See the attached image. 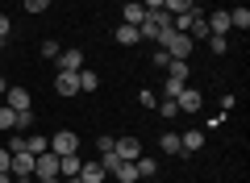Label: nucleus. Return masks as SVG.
I'll return each instance as SVG.
<instances>
[{
  "label": "nucleus",
  "instance_id": "obj_1",
  "mask_svg": "<svg viewBox=\"0 0 250 183\" xmlns=\"http://www.w3.org/2000/svg\"><path fill=\"white\" fill-rule=\"evenodd\" d=\"M192 46H196V42H192L188 34H179V29H163V34H159V50H167L171 59H184V62H188Z\"/></svg>",
  "mask_w": 250,
  "mask_h": 183
},
{
  "label": "nucleus",
  "instance_id": "obj_2",
  "mask_svg": "<svg viewBox=\"0 0 250 183\" xmlns=\"http://www.w3.org/2000/svg\"><path fill=\"white\" fill-rule=\"evenodd\" d=\"M163 29H171V13H167V9H154V13H146V21L138 25V34L150 38V42H159Z\"/></svg>",
  "mask_w": 250,
  "mask_h": 183
},
{
  "label": "nucleus",
  "instance_id": "obj_3",
  "mask_svg": "<svg viewBox=\"0 0 250 183\" xmlns=\"http://www.w3.org/2000/svg\"><path fill=\"white\" fill-rule=\"evenodd\" d=\"M34 179H59V154L54 150H42L34 158Z\"/></svg>",
  "mask_w": 250,
  "mask_h": 183
},
{
  "label": "nucleus",
  "instance_id": "obj_4",
  "mask_svg": "<svg viewBox=\"0 0 250 183\" xmlns=\"http://www.w3.org/2000/svg\"><path fill=\"white\" fill-rule=\"evenodd\" d=\"M50 150H54V154H80V138H75L71 129H59L50 138Z\"/></svg>",
  "mask_w": 250,
  "mask_h": 183
},
{
  "label": "nucleus",
  "instance_id": "obj_5",
  "mask_svg": "<svg viewBox=\"0 0 250 183\" xmlns=\"http://www.w3.org/2000/svg\"><path fill=\"white\" fill-rule=\"evenodd\" d=\"M113 154L125 158V163H138V158H142V142H138V138H117L113 142Z\"/></svg>",
  "mask_w": 250,
  "mask_h": 183
},
{
  "label": "nucleus",
  "instance_id": "obj_6",
  "mask_svg": "<svg viewBox=\"0 0 250 183\" xmlns=\"http://www.w3.org/2000/svg\"><path fill=\"white\" fill-rule=\"evenodd\" d=\"M175 108H179V113H200V108H205V96H200V92H192V87H179Z\"/></svg>",
  "mask_w": 250,
  "mask_h": 183
},
{
  "label": "nucleus",
  "instance_id": "obj_7",
  "mask_svg": "<svg viewBox=\"0 0 250 183\" xmlns=\"http://www.w3.org/2000/svg\"><path fill=\"white\" fill-rule=\"evenodd\" d=\"M54 92L59 96H75L80 92V71H59L54 75Z\"/></svg>",
  "mask_w": 250,
  "mask_h": 183
},
{
  "label": "nucleus",
  "instance_id": "obj_8",
  "mask_svg": "<svg viewBox=\"0 0 250 183\" xmlns=\"http://www.w3.org/2000/svg\"><path fill=\"white\" fill-rule=\"evenodd\" d=\"M59 71H83V50H59Z\"/></svg>",
  "mask_w": 250,
  "mask_h": 183
},
{
  "label": "nucleus",
  "instance_id": "obj_9",
  "mask_svg": "<svg viewBox=\"0 0 250 183\" xmlns=\"http://www.w3.org/2000/svg\"><path fill=\"white\" fill-rule=\"evenodd\" d=\"M104 163H100V158H96V163H80V179L83 183H104Z\"/></svg>",
  "mask_w": 250,
  "mask_h": 183
},
{
  "label": "nucleus",
  "instance_id": "obj_10",
  "mask_svg": "<svg viewBox=\"0 0 250 183\" xmlns=\"http://www.w3.org/2000/svg\"><path fill=\"white\" fill-rule=\"evenodd\" d=\"M34 158H38V154H29V150H17L9 171H13V175H34Z\"/></svg>",
  "mask_w": 250,
  "mask_h": 183
},
{
  "label": "nucleus",
  "instance_id": "obj_11",
  "mask_svg": "<svg viewBox=\"0 0 250 183\" xmlns=\"http://www.w3.org/2000/svg\"><path fill=\"white\" fill-rule=\"evenodd\" d=\"M80 163L83 158H75V154H59V179H75L80 175Z\"/></svg>",
  "mask_w": 250,
  "mask_h": 183
},
{
  "label": "nucleus",
  "instance_id": "obj_12",
  "mask_svg": "<svg viewBox=\"0 0 250 183\" xmlns=\"http://www.w3.org/2000/svg\"><path fill=\"white\" fill-rule=\"evenodd\" d=\"M205 21H208V34H221V38L229 34V9H217L213 17H205Z\"/></svg>",
  "mask_w": 250,
  "mask_h": 183
},
{
  "label": "nucleus",
  "instance_id": "obj_13",
  "mask_svg": "<svg viewBox=\"0 0 250 183\" xmlns=\"http://www.w3.org/2000/svg\"><path fill=\"white\" fill-rule=\"evenodd\" d=\"M117 46H138V42H142V34H138V25H125V21H121V25H117Z\"/></svg>",
  "mask_w": 250,
  "mask_h": 183
},
{
  "label": "nucleus",
  "instance_id": "obj_14",
  "mask_svg": "<svg viewBox=\"0 0 250 183\" xmlns=\"http://www.w3.org/2000/svg\"><path fill=\"white\" fill-rule=\"evenodd\" d=\"M113 175H117V183H138L142 179V175H138V163H125V158L113 166Z\"/></svg>",
  "mask_w": 250,
  "mask_h": 183
},
{
  "label": "nucleus",
  "instance_id": "obj_15",
  "mask_svg": "<svg viewBox=\"0 0 250 183\" xmlns=\"http://www.w3.org/2000/svg\"><path fill=\"white\" fill-rule=\"evenodd\" d=\"M121 17H125V25H142V21H146V9H142V4H138V0H125Z\"/></svg>",
  "mask_w": 250,
  "mask_h": 183
},
{
  "label": "nucleus",
  "instance_id": "obj_16",
  "mask_svg": "<svg viewBox=\"0 0 250 183\" xmlns=\"http://www.w3.org/2000/svg\"><path fill=\"white\" fill-rule=\"evenodd\" d=\"M200 146H205V133H200V129H188L184 138H179V150H184V154H196Z\"/></svg>",
  "mask_w": 250,
  "mask_h": 183
},
{
  "label": "nucleus",
  "instance_id": "obj_17",
  "mask_svg": "<svg viewBox=\"0 0 250 183\" xmlns=\"http://www.w3.org/2000/svg\"><path fill=\"white\" fill-rule=\"evenodd\" d=\"M4 96H9V108H13V113H25V108H29V92H25V87H9Z\"/></svg>",
  "mask_w": 250,
  "mask_h": 183
},
{
  "label": "nucleus",
  "instance_id": "obj_18",
  "mask_svg": "<svg viewBox=\"0 0 250 183\" xmlns=\"http://www.w3.org/2000/svg\"><path fill=\"white\" fill-rule=\"evenodd\" d=\"M229 29H250V9H246V4L229 9Z\"/></svg>",
  "mask_w": 250,
  "mask_h": 183
},
{
  "label": "nucleus",
  "instance_id": "obj_19",
  "mask_svg": "<svg viewBox=\"0 0 250 183\" xmlns=\"http://www.w3.org/2000/svg\"><path fill=\"white\" fill-rule=\"evenodd\" d=\"M25 150H29V154H42V150H50V138H42V133H29V138H25Z\"/></svg>",
  "mask_w": 250,
  "mask_h": 183
},
{
  "label": "nucleus",
  "instance_id": "obj_20",
  "mask_svg": "<svg viewBox=\"0 0 250 183\" xmlns=\"http://www.w3.org/2000/svg\"><path fill=\"white\" fill-rule=\"evenodd\" d=\"M159 150H163V154H184V150H179V138H175V133H163V138H159Z\"/></svg>",
  "mask_w": 250,
  "mask_h": 183
},
{
  "label": "nucleus",
  "instance_id": "obj_21",
  "mask_svg": "<svg viewBox=\"0 0 250 183\" xmlns=\"http://www.w3.org/2000/svg\"><path fill=\"white\" fill-rule=\"evenodd\" d=\"M138 175H142V179H154V175H159V163H154V158H138Z\"/></svg>",
  "mask_w": 250,
  "mask_h": 183
},
{
  "label": "nucleus",
  "instance_id": "obj_22",
  "mask_svg": "<svg viewBox=\"0 0 250 183\" xmlns=\"http://www.w3.org/2000/svg\"><path fill=\"white\" fill-rule=\"evenodd\" d=\"M100 87V75L96 71H80V92H96Z\"/></svg>",
  "mask_w": 250,
  "mask_h": 183
},
{
  "label": "nucleus",
  "instance_id": "obj_23",
  "mask_svg": "<svg viewBox=\"0 0 250 183\" xmlns=\"http://www.w3.org/2000/svg\"><path fill=\"white\" fill-rule=\"evenodd\" d=\"M205 42H208V50H213V54H225V50H229V38H221V34H208Z\"/></svg>",
  "mask_w": 250,
  "mask_h": 183
},
{
  "label": "nucleus",
  "instance_id": "obj_24",
  "mask_svg": "<svg viewBox=\"0 0 250 183\" xmlns=\"http://www.w3.org/2000/svg\"><path fill=\"white\" fill-rule=\"evenodd\" d=\"M163 9H167L171 17H179V13H188V9H192V0H163Z\"/></svg>",
  "mask_w": 250,
  "mask_h": 183
},
{
  "label": "nucleus",
  "instance_id": "obj_25",
  "mask_svg": "<svg viewBox=\"0 0 250 183\" xmlns=\"http://www.w3.org/2000/svg\"><path fill=\"white\" fill-rule=\"evenodd\" d=\"M0 129H17V113L9 104H0Z\"/></svg>",
  "mask_w": 250,
  "mask_h": 183
},
{
  "label": "nucleus",
  "instance_id": "obj_26",
  "mask_svg": "<svg viewBox=\"0 0 250 183\" xmlns=\"http://www.w3.org/2000/svg\"><path fill=\"white\" fill-rule=\"evenodd\" d=\"M21 4H25V13H46L50 9V0H21Z\"/></svg>",
  "mask_w": 250,
  "mask_h": 183
},
{
  "label": "nucleus",
  "instance_id": "obj_27",
  "mask_svg": "<svg viewBox=\"0 0 250 183\" xmlns=\"http://www.w3.org/2000/svg\"><path fill=\"white\" fill-rule=\"evenodd\" d=\"M9 34H13V21L0 13V42H9Z\"/></svg>",
  "mask_w": 250,
  "mask_h": 183
},
{
  "label": "nucleus",
  "instance_id": "obj_28",
  "mask_svg": "<svg viewBox=\"0 0 250 183\" xmlns=\"http://www.w3.org/2000/svg\"><path fill=\"white\" fill-rule=\"evenodd\" d=\"M150 62H154V67H167L171 54H167V50H154V54H150Z\"/></svg>",
  "mask_w": 250,
  "mask_h": 183
},
{
  "label": "nucleus",
  "instance_id": "obj_29",
  "mask_svg": "<svg viewBox=\"0 0 250 183\" xmlns=\"http://www.w3.org/2000/svg\"><path fill=\"white\" fill-rule=\"evenodd\" d=\"M159 113H163V117H175V113H179V108H175V100H171V96H167V100H163V104H159Z\"/></svg>",
  "mask_w": 250,
  "mask_h": 183
},
{
  "label": "nucleus",
  "instance_id": "obj_30",
  "mask_svg": "<svg viewBox=\"0 0 250 183\" xmlns=\"http://www.w3.org/2000/svg\"><path fill=\"white\" fill-rule=\"evenodd\" d=\"M113 142H117V138H108V133H104V138H96V146H100V154H113Z\"/></svg>",
  "mask_w": 250,
  "mask_h": 183
},
{
  "label": "nucleus",
  "instance_id": "obj_31",
  "mask_svg": "<svg viewBox=\"0 0 250 183\" xmlns=\"http://www.w3.org/2000/svg\"><path fill=\"white\" fill-rule=\"evenodd\" d=\"M42 54L46 59H59V42H42Z\"/></svg>",
  "mask_w": 250,
  "mask_h": 183
},
{
  "label": "nucleus",
  "instance_id": "obj_32",
  "mask_svg": "<svg viewBox=\"0 0 250 183\" xmlns=\"http://www.w3.org/2000/svg\"><path fill=\"white\" fill-rule=\"evenodd\" d=\"M9 166H13V154H9V150H0V171H9ZM13 175V171H9Z\"/></svg>",
  "mask_w": 250,
  "mask_h": 183
},
{
  "label": "nucleus",
  "instance_id": "obj_33",
  "mask_svg": "<svg viewBox=\"0 0 250 183\" xmlns=\"http://www.w3.org/2000/svg\"><path fill=\"white\" fill-rule=\"evenodd\" d=\"M0 183H13V175H9V171H0Z\"/></svg>",
  "mask_w": 250,
  "mask_h": 183
},
{
  "label": "nucleus",
  "instance_id": "obj_34",
  "mask_svg": "<svg viewBox=\"0 0 250 183\" xmlns=\"http://www.w3.org/2000/svg\"><path fill=\"white\" fill-rule=\"evenodd\" d=\"M4 92H9V83H4V75H0V96H4Z\"/></svg>",
  "mask_w": 250,
  "mask_h": 183
},
{
  "label": "nucleus",
  "instance_id": "obj_35",
  "mask_svg": "<svg viewBox=\"0 0 250 183\" xmlns=\"http://www.w3.org/2000/svg\"><path fill=\"white\" fill-rule=\"evenodd\" d=\"M62 183H83V179H80V175H75V179H62Z\"/></svg>",
  "mask_w": 250,
  "mask_h": 183
},
{
  "label": "nucleus",
  "instance_id": "obj_36",
  "mask_svg": "<svg viewBox=\"0 0 250 183\" xmlns=\"http://www.w3.org/2000/svg\"><path fill=\"white\" fill-rule=\"evenodd\" d=\"M38 183H62V179H38Z\"/></svg>",
  "mask_w": 250,
  "mask_h": 183
},
{
  "label": "nucleus",
  "instance_id": "obj_37",
  "mask_svg": "<svg viewBox=\"0 0 250 183\" xmlns=\"http://www.w3.org/2000/svg\"><path fill=\"white\" fill-rule=\"evenodd\" d=\"M192 4H205V0H192Z\"/></svg>",
  "mask_w": 250,
  "mask_h": 183
},
{
  "label": "nucleus",
  "instance_id": "obj_38",
  "mask_svg": "<svg viewBox=\"0 0 250 183\" xmlns=\"http://www.w3.org/2000/svg\"><path fill=\"white\" fill-rule=\"evenodd\" d=\"M0 46H4V42H0Z\"/></svg>",
  "mask_w": 250,
  "mask_h": 183
}]
</instances>
